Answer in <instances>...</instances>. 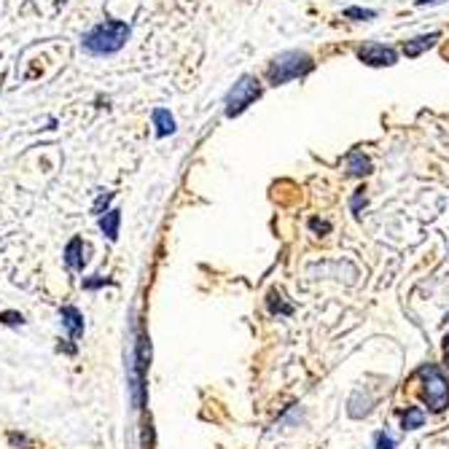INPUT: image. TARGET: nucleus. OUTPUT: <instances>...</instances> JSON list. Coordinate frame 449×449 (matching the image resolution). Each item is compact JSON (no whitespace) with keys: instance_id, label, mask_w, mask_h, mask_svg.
Instances as JSON below:
<instances>
[{"instance_id":"nucleus-1","label":"nucleus","mask_w":449,"mask_h":449,"mask_svg":"<svg viewBox=\"0 0 449 449\" xmlns=\"http://www.w3.org/2000/svg\"><path fill=\"white\" fill-rule=\"evenodd\" d=\"M130 33H132L130 25L116 22V19H105L84 36V49L92 51V54H113L127 43Z\"/></svg>"},{"instance_id":"nucleus-2","label":"nucleus","mask_w":449,"mask_h":449,"mask_svg":"<svg viewBox=\"0 0 449 449\" xmlns=\"http://www.w3.org/2000/svg\"><path fill=\"white\" fill-rule=\"evenodd\" d=\"M312 68H315V62H312L310 54H304V51H282V54H278V57L272 60V65H269V70H267L269 84L272 86L288 84L293 78L307 75Z\"/></svg>"},{"instance_id":"nucleus-3","label":"nucleus","mask_w":449,"mask_h":449,"mask_svg":"<svg viewBox=\"0 0 449 449\" xmlns=\"http://www.w3.org/2000/svg\"><path fill=\"white\" fill-rule=\"evenodd\" d=\"M417 376L423 379V401L430 406V412H444L449 406V379L436 364L423 366Z\"/></svg>"},{"instance_id":"nucleus-4","label":"nucleus","mask_w":449,"mask_h":449,"mask_svg":"<svg viewBox=\"0 0 449 449\" xmlns=\"http://www.w3.org/2000/svg\"><path fill=\"white\" fill-rule=\"evenodd\" d=\"M258 97H261V84L255 81L253 75H243V78L229 89V95H226V116H229V119L240 116V113L250 108Z\"/></svg>"},{"instance_id":"nucleus-5","label":"nucleus","mask_w":449,"mask_h":449,"mask_svg":"<svg viewBox=\"0 0 449 449\" xmlns=\"http://www.w3.org/2000/svg\"><path fill=\"white\" fill-rule=\"evenodd\" d=\"M358 60L371 65V68H382V65H396L398 54L390 49V46H382V43H364L358 49Z\"/></svg>"},{"instance_id":"nucleus-6","label":"nucleus","mask_w":449,"mask_h":449,"mask_svg":"<svg viewBox=\"0 0 449 449\" xmlns=\"http://www.w3.org/2000/svg\"><path fill=\"white\" fill-rule=\"evenodd\" d=\"M86 243L81 240V237H73L70 243H68V248H65V264H68V269H73V272H81L86 264Z\"/></svg>"},{"instance_id":"nucleus-7","label":"nucleus","mask_w":449,"mask_h":449,"mask_svg":"<svg viewBox=\"0 0 449 449\" xmlns=\"http://www.w3.org/2000/svg\"><path fill=\"white\" fill-rule=\"evenodd\" d=\"M62 326L68 328L70 339H81L84 334V317L75 307H62Z\"/></svg>"},{"instance_id":"nucleus-8","label":"nucleus","mask_w":449,"mask_h":449,"mask_svg":"<svg viewBox=\"0 0 449 449\" xmlns=\"http://www.w3.org/2000/svg\"><path fill=\"white\" fill-rule=\"evenodd\" d=\"M436 41H438V33H430V36H417V38H412V41H406V43H403V54H406V57H420V54L430 49Z\"/></svg>"},{"instance_id":"nucleus-9","label":"nucleus","mask_w":449,"mask_h":449,"mask_svg":"<svg viewBox=\"0 0 449 449\" xmlns=\"http://www.w3.org/2000/svg\"><path fill=\"white\" fill-rule=\"evenodd\" d=\"M344 162H347V172L355 175V178H364V175L371 172V162H369V157H364L361 151H350Z\"/></svg>"},{"instance_id":"nucleus-10","label":"nucleus","mask_w":449,"mask_h":449,"mask_svg":"<svg viewBox=\"0 0 449 449\" xmlns=\"http://www.w3.org/2000/svg\"><path fill=\"white\" fill-rule=\"evenodd\" d=\"M119 223H122V213L119 210H108L100 216V229L108 240H116L119 237Z\"/></svg>"},{"instance_id":"nucleus-11","label":"nucleus","mask_w":449,"mask_h":449,"mask_svg":"<svg viewBox=\"0 0 449 449\" xmlns=\"http://www.w3.org/2000/svg\"><path fill=\"white\" fill-rule=\"evenodd\" d=\"M154 124H157L159 137H167V134L175 132V119L170 116V110H164V108L154 110Z\"/></svg>"},{"instance_id":"nucleus-12","label":"nucleus","mask_w":449,"mask_h":449,"mask_svg":"<svg viewBox=\"0 0 449 449\" xmlns=\"http://www.w3.org/2000/svg\"><path fill=\"white\" fill-rule=\"evenodd\" d=\"M425 423V412L420 406H409L406 412H401V425L403 430H414V428H423Z\"/></svg>"},{"instance_id":"nucleus-13","label":"nucleus","mask_w":449,"mask_h":449,"mask_svg":"<svg viewBox=\"0 0 449 449\" xmlns=\"http://www.w3.org/2000/svg\"><path fill=\"white\" fill-rule=\"evenodd\" d=\"M267 307H269V312H272V315H293V304L282 302V293L280 291H269Z\"/></svg>"},{"instance_id":"nucleus-14","label":"nucleus","mask_w":449,"mask_h":449,"mask_svg":"<svg viewBox=\"0 0 449 449\" xmlns=\"http://www.w3.org/2000/svg\"><path fill=\"white\" fill-rule=\"evenodd\" d=\"M344 16H350V19H374L376 11H371V9H347Z\"/></svg>"},{"instance_id":"nucleus-15","label":"nucleus","mask_w":449,"mask_h":449,"mask_svg":"<svg viewBox=\"0 0 449 449\" xmlns=\"http://www.w3.org/2000/svg\"><path fill=\"white\" fill-rule=\"evenodd\" d=\"M0 323H6V326H22L25 317L19 315V312H0Z\"/></svg>"},{"instance_id":"nucleus-16","label":"nucleus","mask_w":449,"mask_h":449,"mask_svg":"<svg viewBox=\"0 0 449 449\" xmlns=\"http://www.w3.org/2000/svg\"><path fill=\"white\" fill-rule=\"evenodd\" d=\"M310 229L317 231V234H328V231H331V223L320 218H310Z\"/></svg>"},{"instance_id":"nucleus-17","label":"nucleus","mask_w":449,"mask_h":449,"mask_svg":"<svg viewBox=\"0 0 449 449\" xmlns=\"http://www.w3.org/2000/svg\"><path fill=\"white\" fill-rule=\"evenodd\" d=\"M110 199H113V194H100V199L95 202V207H92V210H95V216H102V210L108 207Z\"/></svg>"},{"instance_id":"nucleus-18","label":"nucleus","mask_w":449,"mask_h":449,"mask_svg":"<svg viewBox=\"0 0 449 449\" xmlns=\"http://www.w3.org/2000/svg\"><path fill=\"white\" fill-rule=\"evenodd\" d=\"M9 441H11V444H16V447L33 449V441H30L27 436H19V433H11V436H9Z\"/></svg>"},{"instance_id":"nucleus-19","label":"nucleus","mask_w":449,"mask_h":449,"mask_svg":"<svg viewBox=\"0 0 449 449\" xmlns=\"http://www.w3.org/2000/svg\"><path fill=\"white\" fill-rule=\"evenodd\" d=\"M376 449H396V441L390 436H385V433H379L376 436Z\"/></svg>"},{"instance_id":"nucleus-20","label":"nucleus","mask_w":449,"mask_h":449,"mask_svg":"<svg viewBox=\"0 0 449 449\" xmlns=\"http://www.w3.org/2000/svg\"><path fill=\"white\" fill-rule=\"evenodd\" d=\"M361 205H366L364 189H358V191H355V196H352V213H358V210H361Z\"/></svg>"},{"instance_id":"nucleus-21","label":"nucleus","mask_w":449,"mask_h":449,"mask_svg":"<svg viewBox=\"0 0 449 449\" xmlns=\"http://www.w3.org/2000/svg\"><path fill=\"white\" fill-rule=\"evenodd\" d=\"M102 282H105V280L100 278V275H95V280H84V288H97Z\"/></svg>"},{"instance_id":"nucleus-22","label":"nucleus","mask_w":449,"mask_h":449,"mask_svg":"<svg viewBox=\"0 0 449 449\" xmlns=\"http://www.w3.org/2000/svg\"><path fill=\"white\" fill-rule=\"evenodd\" d=\"M444 355H447V361H449V334L444 337Z\"/></svg>"},{"instance_id":"nucleus-23","label":"nucleus","mask_w":449,"mask_h":449,"mask_svg":"<svg viewBox=\"0 0 449 449\" xmlns=\"http://www.w3.org/2000/svg\"><path fill=\"white\" fill-rule=\"evenodd\" d=\"M425 3H436V0H417V6H425Z\"/></svg>"},{"instance_id":"nucleus-24","label":"nucleus","mask_w":449,"mask_h":449,"mask_svg":"<svg viewBox=\"0 0 449 449\" xmlns=\"http://www.w3.org/2000/svg\"><path fill=\"white\" fill-rule=\"evenodd\" d=\"M57 3H60V6H62V3H65V0H57Z\"/></svg>"}]
</instances>
